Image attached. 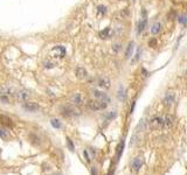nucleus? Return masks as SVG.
Masks as SVG:
<instances>
[{"label": "nucleus", "instance_id": "20e7f679", "mask_svg": "<svg viewBox=\"0 0 187 175\" xmlns=\"http://www.w3.org/2000/svg\"><path fill=\"white\" fill-rule=\"evenodd\" d=\"M174 99H176V95H174V92L168 91V92H166L165 96H164L162 102H164V104H165L166 106H171V105L174 103Z\"/></svg>", "mask_w": 187, "mask_h": 175}, {"label": "nucleus", "instance_id": "6ab92c4d", "mask_svg": "<svg viewBox=\"0 0 187 175\" xmlns=\"http://www.w3.org/2000/svg\"><path fill=\"white\" fill-rule=\"evenodd\" d=\"M50 124H52L53 127H55V129H61V127H62V125H61L59 119H52V120H50Z\"/></svg>", "mask_w": 187, "mask_h": 175}, {"label": "nucleus", "instance_id": "c85d7f7f", "mask_svg": "<svg viewBox=\"0 0 187 175\" xmlns=\"http://www.w3.org/2000/svg\"><path fill=\"white\" fill-rule=\"evenodd\" d=\"M68 147H69V149H70V151H74L75 149V147H74V145H73L72 140L69 139V138H68Z\"/></svg>", "mask_w": 187, "mask_h": 175}, {"label": "nucleus", "instance_id": "412c9836", "mask_svg": "<svg viewBox=\"0 0 187 175\" xmlns=\"http://www.w3.org/2000/svg\"><path fill=\"white\" fill-rule=\"evenodd\" d=\"M0 138H3V139L8 138V132L6 131V130H4V129H0Z\"/></svg>", "mask_w": 187, "mask_h": 175}, {"label": "nucleus", "instance_id": "a211bd4d", "mask_svg": "<svg viewBox=\"0 0 187 175\" xmlns=\"http://www.w3.org/2000/svg\"><path fill=\"white\" fill-rule=\"evenodd\" d=\"M99 35H101V38H102V39H108V38H109V35H110V28H109V27L105 28L103 32H101Z\"/></svg>", "mask_w": 187, "mask_h": 175}, {"label": "nucleus", "instance_id": "2f4dec72", "mask_svg": "<svg viewBox=\"0 0 187 175\" xmlns=\"http://www.w3.org/2000/svg\"><path fill=\"white\" fill-rule=\"evenodd\" d=\"M91 172H92V175H96L97 174V170H96V168H95V167L92 168V170H91Z\"/></svg>", "mask_w": 187, "mask_h": 175}, {"label": "nucleus", "instance_id": "bb28decb", "mask_svg": "<svg viewBox=\"0 0 187 175\" xmlns=\"http://www.w3.org/2000/svg\"><path fill=\"white\" fill-rule=\"evenodd\" d=\"M167 19L168 20H174L176 19V13H174V12H170V13L167 14Z\"/></svg>", "mask_w": 187, "mask_h": 175}, {"label": "nucleus", "instance_id": "2eb2a0df", "mask_svg": "<svg viewBox=\"0 0 187 175\" xmlns=\"http://www.w3.org/2000/svg\"><path fill=\"white\" fill-rule=\"evenodd\" d=\"M161 32V25H160L159 22H156L151 28V33L152 34H159Z\"/></svg>", "mask_w": 187, "mask_h": 175}, {"label": "nucleus", "instance_id": "aec40b11", "mask_svg": "<svg viewBox=\"0 0 187 175\" xmlns=\"http://www.w3.org/2000/svg\"><path fill=\"white\" fill-rule=\"evenodd\" d=\"M132 49H133V42H130L129 43V47H127V50H126V58L130 57V54L132 53Z\"/></svg>", "mask_w": 187, "mask_h": 175}, {"label": "nucleus", "instance_id": "9b49d317", "mask_svg": "<svg viewBox=\"0 0 187 175\" xmlns=\"http://www.w3.org/2000/svg\"><path fill=\"white\" fill-rule=\"evenodd\" d=\"M142 165H143V159L140 158V156L135 158L131 162V167H132V169L135 170V172H138V170H139V168L142 167Z\"/></svg>", "mask_w": 187, "mask_h": 175}, {"label": "nucleus", "instance_id": "f8f14e48", "mask_svg": "<svg viewBox=\"0 0 187 175\" xmlns=\"http://www.w3.org/2000/svg\"><path fill=\"white\" fill-rule=\"evenodd\" d=\"M17 97H18V99H20V101L26 102L30 98V93L28 90H20L19 92H17Z\"/></svg>", "mask_w": 187, "mask_h": 175}, {"label": "nucleus", "instance_id": "1a4fd4ad", "mask_svg": "<svg viewBox=\"0 0 187 175\" xmlns=\"http://www.w3.org/2000/svg\"><path fill=\"white\" fill-rule=\"evenodd\" d=\"M75 75H76L77 78L84 79L88 77V71L85 70L83 67H77V68L75 69Z\"/></svg>", "mask_w": 187, "mask_h": 175}, {"label": "nucleus", "instance_id": "4468645a", "mask_svg": "<svg viewBox=\"0 0 187 175\" xmlns=\"http://www.w3.org/2000/svg\"><path fill=\"white\" fill-rule=\"evenodd\" d=\"M173 123H174V117L172 115H167L164 119H162V125H164V127H166V129L171 127V126L173 125Z\"/></svg>", "mask_w": 187, "mask_h": 175}, {"label": "nucleus", "instance_id": "0eeeda50", "mask_svg": "<svg viewBox=\"0 0 187 175\" xmlns=\"http://www.w3.org/2000/svg\"><path fill=\"white\" fill-rule=\"evenodd\" d=\"M24 109L26 110V111H28V112H36L39 110V105L36 104V103H34V102H27L26 101V103H24Z\"/></svg>", "mask_w": 187, "mask_h": 175}, {"label": "nucleus", "instance_id": "7c9ffc66", "mask_svg": "<svg viewBox=\"0 0 187 175\" xmlns=\"http://www.w3.org/2000/svg\"><path fill=\"white\" fill-rule=\"evenodd\" d=\"M179 21L181 22V23H185V21H186V20H185V17H184V15H182V17H180V19H179Z\"/></svg>", "mask_w": 187, "mask_h": 175}, {"label": "nucleus", "instance_id": "a878e982", "mask_svg": "<svg viewBox=\"0 0 187 175\" xmlns=\"http://www.w3.org/2000/svg\"><path fill=\"white\" fill-rule=\"evenodd\" d=\"M121 47H122L121 43H115L112 46V50H113V52H116V53H118L119 49H121Z\"/></svg>", "mask_w": 187, "mask_h": 175}, {"label": "nucleus", "instance_id": "423d86ee", "mask_svg": "<svg viewBox=\"0 0 187 175\" xmlns=\"http://www.w3.org/2000/svg\"><path fill=\"white\" fill-rule=\"evenodd\" d=\"M97 84H98L99 88H103V89H109L111 85V81L108 77L102 76L97 79Z\"/></svg>", "mask_w": 187, "mask_h": 175}, {"label": "nucleus", "instance_id": "473e14b6", "mask_svg": "<svg viewBox=\"0 0 187 175\" xmlns=\"http://www.w3.org/2000/svg\"><path fill=\"white\" fill-rule=\"evenodd\" d=\"M52 175H61L60 173H55V174H52Z\"/></svg>", "mask_w": 187, "mask_h": 175}, {"label": "nucleus", "instance_id": "f257e3e1", "mask_svg": "<svg viewBox=\"0 0 187 175\" xmlns=\"http://www.w3.org/2000/svg\"><path fill=\"white\" fill-rule=\"evenodd\" d=\"M60 112L63 117H74V116H78L80 111L75 107L73 104H64L60 106Z\"/></svg>", "mask_w": 187, "mask_h": 175}, {"label": "nucleus", "instance_id": "f3484780", "mask_svg": "<svg viewBox=\"0 0 187 175\" xmlns=\"http://www.w3.org/2000/svg\"><path fill=\"white\" fill-rule=\"evenodd\" d=\"M123 148H124V140H122V142L119 144L118 147H117V154H116L117 160H119V158H121V154L123 153Z\"/></svg>", "mask_w": 187, "mask_h": 175}, {"label": "nucleus", "instance_id": "ddd939ff", "mask_svg": "<svg viewBox=\"0 0 187 175\" xmlns=\"http://www.w3.org/2000/svg\"><path fill=\"white\" fill-rule=\"evenodd\" d=\"M150 126L151 129H159L160 126H162V119L160 117H154L151 121H150Z\"/></svg>", "mask_w": 187, "mask_h": 175}, {"label": "nucleus", "instance_id": "cd10ccee", "mask_svg": "<svg viewBox=\"0 0 187 175\" xmlns=\"http://www.w3.org/2000/svg\"><path fill=\"white\" fill-rule=\"evenodd\" d=\"M115 117H116V112H115V111H112L111 113H109V115L107 116V119H108V120H110V119H113Z\"/></svg>", "mask_w": 187, "mask_h": 175}, {"label": "nucleus", "instance_id": "393cba45", "mask_svg": "<svg viewBox=\"0 0 187 175\" xmlns=\"http://www.w3.org/2000/svg\"><path fill=\"white\" fill-rule=\"evenodd\" d=\"M124 88L119 86V91H118V99H124Z\"/></svg>", "mask_w": 187, "mask_h": 175}, {"label": "nucleus", "instance_id": "b1692460", "mask_svg": "<svg viewBox=\"0 0 187 175\" xmlns=\"http://www.w3.org/2000/svg\"><path fill=\"white\" fill-rule=\"evenodd\" d=\"M97 9H98V13L99 14H105V13H107V7H105V6L99 5L98 7H97Z\"/></svg>", "mask_w": 187, "mask_h": 175}, {"label": "nucleus", "instance_id": "c756f323", "mask_svg": "<svg viewBox=\"0 0 187 175\" xmlns=\"http://www.w3.org/2000/svg\"><path fill=\"white\" fill-rule=\"evenodd\" d=\"M150 47H152V48H156V46H157V40H151V41L149 42Z\"/></svg>", "mask_w": 187, "mask_h": 175}, {"label": "nucleus", "instance_id": "7ed1b4c3", "mask_svg": "<svg viewBox=\"0 0 187 175\" xmlns=\"http://www.w3.org/2000/svg\"><path fill=\"white\" fill-rule=\"evenodd\" d=\"M92 95L94 97L97 99V101H101V102H104V103H108L110 102V98L107 96V93L102 92V91H98V90H92Z\"/></svg>", "mask_w": 187, "mask_h": 175}, {"label": "nucleus", "instance_id": "dca6fc26", "mask_svg": "<svg viewBox=\"0 0 187 175\" xmlns=\"http://www.w3.org/2000/svg\"><path fill=\"white\" fill-rule=\"evenodd\" d=\"M146 23H147L146 19H143L142 21L139 22V25H138V34L143 33V30L145 29V27H146Z\"/></svg>", "mask_w": 187, "mask_h": 175}, {"label": "nucleus", "instance_id": "9d476101", "mask_svg": "<svg viewBox=\"0 0 187 175\" xmlns=\"http://www.w3.org/2000/svg\"><path fill=\"white\" fill-rule=\"evenodd\" d=\"M14 93V89L9 85H5L0 89V96H5V97H9Z\"/></svg>", "mask_w": 187, "mask_h": 175}, {"label": "nucleus", "instance_id": "5701e85b", "mask_svg": "<svg viewBox=\"0 0 187 175\" xmlns=\"http://www.w3.org/2000/svg\"><path fill=\"white\" fill-rule=\"evenodd\" d=\"M145 127H146V121L145 120H142L139 123V125H138V127H137V131L140 129V131H144L145 130Z\"/></svg>", "mask_w": 187, "mask_h": 175}, {"label": "nucleus", "instance_id": "4be33fe9", "mask_svg": "<svg viewBox=\"0 0 187 175\" xmlns=\"http://www.w3.org/2000/svg\"><path fill=\"white\" fill-rule=\"evenodd\" d=\"M54 66H55V64L53 62H50V61H47V62L43 63V67L46 69H52V68H54Z\"/></svg>", "mask_w": 187, "mask_h": 175}, {"label": "nucleus", "instance_id": "6e6552de", "mask_svg": "<svg viewBox=\"0 0 187 175\" xmlns=\"http://www.w3.org/2000/svg\"><path fill=\"white\" fill-rule=\"evenodd\" d=\"M70 102H72L73 105H82L83 102H84V98L81 93H74L72 97H70Z\"/></svg>", "mask_w": 187, "mask_h": 175}, {"label": "nucleus", "instance_id": "f03ea898", "mask_svg": "<svg viewBox=\"0 0 187 175\" xmlns=\"http://www.w3.org/2000/svg\"><path fill=\"white\" fill-rule=\"evenodd\" d=\"M107 106H108V103L97 101V99L88 102V109L91 110V111H101V110L107 109Z\"/></svg>", "mask_w": 187, "mask_h": 175}, {"label": "nucleus", "instance_id": "39448f33", "mask_svg": "<svg viewBox=\"0 0 187 175\" xmlns=\"http://www.w3.org/2000/svg\"><path fill=\"white\" fill-rule=\"evenodd\" d=\"M52 54L54 55V57H63L66 55V48L62 46H55L52 49Z\"/></svg>", "mask_w": 187, "mask_h": 175}]
</instances>
